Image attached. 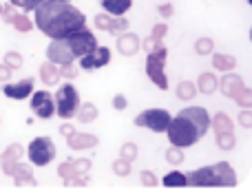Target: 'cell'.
<instances>
[{
	"instance_id": "3",
	"label": "cell",
	"mask_w": 252,
	"mask_h": 190,
	"mask_svg": "<svg viewBox=\"0 0 252 190\" xmlns=\"http://www.w3.org/2000/svg\"><path fill=\"white\" fill-rule=\"evenodd\" d=\"M237 184H239V177L228 161L201 166L186 177V186L192 188H235Z\"/></svg>"
},
{
	"instance_id": "35",
	"label": "cell",
	"mask_w": 252,
	"mask_h": 190,
	"mask_svg": "<svg viewBox=\"0 0 252 190\" xmlns=\"http://www.w3.org/2000/svg\"><path fill=\"white\" fill-rule=\"evenodd\" d=\"M113 173L118 175V177H128L130 175V161H126V159H122V157H118V159L113 161Z\"/></svg>"
},
{
	"instance_id": "47",
	"label": "cell",
	"mask_w": 252,
	"mask_h": 190,
	"mask_svg": "<svg viewBox=\"0 0 252 190\" xmlns=\"http://www.w3.org/2000/svg\"><path fill=\"white\" fill-rule=\"evenodd\" d=\"M157 11H159L161 18H170L175 13V7L170 2H166V4H159V7H157Z\"/></svg>"
},
{
	"instance_id": "14",
	"label": "cell",
	"mask_w": 252,
	"mask_h": 190,
	"mask_svg": "<svg viewBox=\"0 0 252 190\" xmlns=\"http://www.w3.org/2000/svg\"><path fill=\"white\" fill-rule=\"evenodd\" d=\"M2 93L7 95L9 99H27L31 93H33V78H25L20 82H4L2 84Z\"/></svg>"
},
{
	"instance_id": "32",
	"label": "cell",
	"mask_w": 252,
	"mask_h": 190,
	"mask_svg": "<svg viewBox=\"0 0 252 190\" xmlns=\"http://www.w3.org/2000/svg\"><path fill=\"white\" fill-rule=\"evenodd\" d=\"M164 159L168 161L170 166H179L184 164V148H177V146H170L168 151L164 153Z\"/></svg>"
},
{
	"instance_id": "49",
	"label": "cell",
	"mask_w": 252,
	"mask_h": 190,
	"mask_svg": "<svg viewBox=\"0 0 252 190\" xmlns=\"http://www.w3.org/2000/svg\"><path fill=\"white\" fill-rule=\"evenodd\" d=\"M66 2H71V0H66Z\"/></svg>"
},
{
	"instance_id": "7",
	"label": "cell",
	"mask_w": 252,
	"mask_h": 190,
	"mask_svg": "<svg viewBox=\"0 0 252 190\" xmlns=\"http://www.w3.org/2000/svg\"><path fill=\"white\" fill-rule=\"evenodd\" d=\"M64 40H66V44H69V49H71V53H73L75 60H80L82 56L91 53L93 49L100 44V42H97V38H95V33H93L91 29H87V27L73 31V33L66 35Z\"/></svg>"
},
{
	"instance_id": "21",
	"label": "cell",
	"mask_w": 252,
	"mask_h": 190,
	"mask_svg": "<svg viewBox=\"0 0 252 190\" xmlns=\"http://www.w3.org/2000/svg\"><path fill=\"white\" fill-rule=\"evenodd\" d=\"M100 4L111 16H126V11L133 7V0H100Z\"/></svg>"
},
{
	"instance_id": "43",
	"label": "cell",
	"mask_w": 252,
	"mask_h": 190,
	"mask_svg": "<svg viewBox=\"0 0 252 190\" xmlns=\"http://www.w3.org/2000/svg\"><path fill=\"white\" fill-rule=\"evenodd\" d=\"M159 44H164V40H155V38H153V35H148V38L142 42V49L148 53V51H153V49H157V47H159Z\"/></svg>"
},
{
	"instance_id": "12",
	"label": "cell",
	"mask_w": 252,
	"mask_h": 190,
	"mask_svg": "<svg viewBox=\"0 0 252 190\" xmlns=\"http://www.w3.org/2000/svg\"><path fill=\"white\" fill-rule=\"evenodd\" d=\"M58 177H60L62 182H64V186H69V188L89 186V175H78V170H75V166H73V159H66L58 166Z\"/></svg>"
},
{
	"instance_id": "33",
	"label": "cell",
	"mask_w": 252,
	"mask_h": 190,
	"mask_svg": "<svg viewBox=\"0 0 252 190\" xmlns=\"http://www.w3.org/2000/svg\"><path fill=\"white\" fill-rule=\"evenodd\" d=\"M2 62L9 66V69L16 71V69H20V66L25 64V58H22L18 51H7L4 53V58H2Z\"/></svg>"
},
{
	"instance_id": "41",
	"label": "cell",
	"mask_w": 252,
	"mask_h": 190,
	"mask_svg": "<svg viewBox=\"0 0 252 190\" xmlns=\"http://www.w3.org/2000/svg\"><path fill=\"white\" fill-rule=\"evenodd\" d=\"M237 122L244 128H252V108H241V113L237 115Z\"/></svg>"
},
{
	"instance_id": "42",
	"label": "cell",
	"mask_w": 252,
	"mask_h": 190,
	"mask_svg": "<svg viewBox=\"0 0 252 190\" xmlns=\"http://www.w3.org/2000/svg\"><path fill=\"white\" fill-rule=\"evenodd\" d=\"M168 33V27H166V22H157L155 27H153V38L155 40H164V35Z\"/></svg>"
},
{
	"instance_id": "40",
	"label": "cell",
	"mask_w": 252,
	"mask_h": 190,
	"mask_svg": "<svg viewBox=\"0 0 252 190\" xmlns=\"http://www.w3.org/2000/svg\"><path fill=\"white\" fill-rule=\"evenodd\" d=\"M73 166H75V170H78V175H89V170L93 168V164H91V159H89V157L73 159Z\"/></svg>"
},
{
	"instance_id": "10",
	"label": "cell",
	"mask_w": 252,
	"mask_h": 190,
	"mask_svg": "<svg viewBox=\"0 0 252 190\" xmlns=\"http://www.w3.org/2000/svg\"><path fill=\"white\" fill-rule=\"evenodd\" d=\"M106 64H111V49L100 47V44H97L91 53H87V56L80 58V69L82 71H97Z\"/></svg>"
},
{
	"instance_id": "36",
	"label": "cell",
	"mask_w": 252,
	"mask_h": 190,
	"mask_svg": "<svg viewBox=\"0 0 252 190\" xmlns=\"http://www.w3.org/2000/svg\"><path fill=\"white\" fill-rule=\"evenodd\" d=\"M111 20H113V16L106 13V11H102V13H97V16L93 18V25H95V29H100V31H109Z\"/></svg>"
},
{
	"instance_id": "5",
	"label": "cell",
	"mask_w": 252,
	"mask_h": 190,
	"mask_svg": "<svg viewBox=\"0 0 252 190\" xmlns=\"http://www.w3.org/2000/svg\"><path fill=\"white\" fill-rule=\"evenodd\" d=\"M53 104H56V113L62 120H71L75 117V111L80 106V91L73 87V84H62L58 89V93L53 95Z\"/></svg>"
},
{
	"instance_id": "9",
	"label": "cell",
	"mask_w": 252,
	"mask_h": 190,
	"mask_svg": "<svg viewBox=\"0 0 252 190\" xmlns=\"http://www.w3.org/2000/svg\"><path fill=\"white\" fill-rule=\"evenodd\" d=\"M31 111H33L40 120H51V117L56 115L53 95L49 91H33L31 93Z\"/></svg>"
},
{
	"instance_id": "22",
	"label": "cell",
	"mask_w": 252,
	"mask_h": 190,
	"mask_svg": "<svg viewBox=\"0 0 252 190\" xmlns=\"http://www.w3.org/2000/svg\"><path fill=\"white\" fill-rule=\"evenodd\" d=\"M75 117H78L82 124H91V122H95L97 117H100V111H97V106L93 102H80L78 111H75Z\"/></svg>"
},
{
	"instance_id": "1",
	"label": "cell",
	"mask_w": 252,
	"mask_h": 190,
	"mask_svg": "<svg viewBox=\"0 0 252 190\" xmlns=\"http://www.w3.org/2000/svg\"><path fill=\"white\" fill-rule=\"evenodd\" d=\"M33 11V25L40 29V33H44L51 40L66 38L73 31L87 27V16L66 0H42Z\"/></svg>"
},
{
	"instance_id": "46",
	"label": "cell",
	"mask_w": 252,
	"mask_h": 190,
	"mask_svg": "<svg viewBox=\"0 0 252 190\" xmlns=\"http://www.w3.org/2000/svg\"><path fill=\"white\" fill-rule=\"evenodd\" d=\"M11 75H13V69H9V66L2 62V64H0V82H2V84L9 82V80H11Z\"/></svg>"
},
{
	"instance_id": "44",
	"label": "cell",
	"mask_w": 252,
	"mask_h": 190,
	"mask_svg": "<svg viewBox=\"0 0 252 190\" xmlns=\"http://www.w3.org/2000/svg\"><path fill=\"white\" fill-rule=\"evenodd\" d=\"M13 13H16V9H13V4H4V7H0V18H2L4 22H11Z\"/></svg>"
},
{
	"instance_id": "37",
	"label": "cell",
	"mask_w": 252,
	"mask_h": 190,
	"mask_svg": "<svg viewBox=\"0 0 252 190\" xmlns=\"http://www.w3.org/2000/svg\"><path fill=\"white\" fill-rule=\"evenodd\" d=\"M58 73H60V78H64V80H75L78 78V69H75L73 62H71V64H60L58 66Z\"/></svg>"
},
{
	"instance_id": "4",
	"label": "cell",
	"mask_w": 252,
	"mask_h": 190,
	"mask_svg": "<svg viewBox=\"0 0 252 190\" xmlns=\"http://www.w3.org/2000/svg\"><path fill=\"white\" fill-rule=\"evenodd\" d=\"M166 60H168V49L159 44L157 49L146 53V75L159 91H168V75H166Z\"/></svg>"
},
{
	"instance_id": "2",
	"label": "cell",
	"mask_w": 252,
	"mask_h": 190,
	"mask_svg": "<svg viewBox=\"0 0 252 190\" xmlns=\"http://www.w3.org/2000/svg\"><path fill=\"white\" fill-rule=\"evenodd\" d=\"M210 130V115L204 106H186L170 117L164 133L168 135L170 146L190 148Z\"/></svg>"
},
{
	"instance_id": "20",
	"label": "cell",
	"mask_w": 252,
	"mask_h": 190,
	"mask_svg": "<svg viewBox=\"0 0 252 190\" xmlns=\"http://www.w3.org/2000/svg\"><path fill=\"white\" fill-rule=\"evenodd\" d=\"M210 128L215 130V135L217 133H230V130H235V124H232L230 115L223 111H217L213 117H210Z\"/></svg>"
},
{
	"instance_id": "18",
	"label": "cell",
	"mask_w": 252,
	"mask_h": 190,
	"mask_svg": "<svg viewBox=\"0 0 252 190\" xmlns=\"http://www.w3.org/2000/svg\"><path fill=\"white\" fill-rule=\"evenodd\" d=\"M11 179H13V184H16L18 188H25V186H38V182H35V177H33V166L31 164H25V161H18L16 164V168H13V173H11Z\"/></svg>"
},
{
	"instance_id": "25",
	"label": "cell",
	"mask_w": 252,
	"mask_h": 190,
	"mask_svg": "<svg viewBox=\"0 0 252 190\" xmlns=\"http://www.w3.org/2000/svg\"><path fill=\"white\" fill-rule=\"evenodd\" d=\"M40 78H42V82L47 84V87H56L58 80H60V73H58V66L53 64V62H44L42 66H40Z\"/></svg>"
},
{
	"instance_id": "8",
	"label": "cell",
	"mask_w": 252,
	"mask_h": 190,
	"mask_svg": "<svg viewBox=\"0 0 252 190\" xmlns=\"http://www.w3.org/2000/svg\"><path fill=\"white\" fill-rule=\"evenodd\" d=\"M170 117L173 115H170L166 108H146V111H142L135 117V126L148 128V130H153V133H164Z\"/></svg>"
},
{
	"instance_id": "48",
	"label": "cell",
	"mask_w": 252,
	"mask_h": 190,
	"mask_svg": "<svg viewBox=\"0 0 252 190\" xmlns=\"http://www.w3.org/2000/svg\"><path fill=\"white\" fill-rule=\"evenodd\" d=\"M73 130H75V126H73V124H69V122H64V124L60 126V133L64 135V137H66V135H71Z\"/></svg>"
},
{
	"instance_id": "30",
	"label": "cell",
	"mask_w": 252,
	"mask_h": 190,
	"mask_svg": "<svg viewBox=\"0 0 252 190\" xmlns=\"http://www.w3.org/2000/svg\"><path fill=\"white\" fill-rule=\"evenodd\" d=\"M213 51H215V40L213 38L195 40V53H197V56H210Z\"/></svg>"
},
{
	"instance_id": "6",
	"label": "cell",
	"mask_w": 252,
	"mask_h": 190,
	"mask_svg": "<svg viewBox=\"0 0 252 190\" xmlns=\"http://www.w3.org/2000/svg\"><path fill=\"white\" fill-rule=\"evenodd\" d=\"M27 157H29L31 166H49L56 159V144L51 137H35L31 139V144L27 146Z\"/></svg>"
},
{
	"instance_id": "28",
	"label": "cell",
	"mask_w": 252,
	"mask_h": 190,
	"mask_svg": "<svg viewBox=\"0 0 252 190\" xmlns=\"http://www.w3.org/2000/svg\"><path fill=\"white\" fill-rule=\"evenodd\" d=\"M161 184H164L166 188H184L186 186V175H182L179 170H170L168 175H164Z\"/></svg>"
},
{
	"instance_id": "26",
	"label": "cell",
	"mask_w": 252,
	"mask_h": 190,
	"mask_svg": "<svg viewBox=\"0 0 252 190\" xmlns=\"http://www.w3.org/2000/svg\"><path fill=\"white\" fill-rule=\"evenodd\" d=\"M9 25L16 27V31H20V33H29L31 29H33V20H31L29 16H27L25 11H16L11 18V22Z\"/></svg>"
},
{
	"instance_id": "15",
	"label": "cell",
	"mask_w": 252,
	"mask_h": 190,
	"mask_svg": "<svg viewBox=\"0 0 252 190\" xmlns=\"http://www.w3.org/2000/svg\"><path fill=\"white\" fill-rule=\"evenodd\" d=\"M97 144H100V137L93 133H78V130H73L71 135H66L69 151H89V148H95Z\"/></svg>"
},
{
	"instance_id": "29",
	"label": "cell",
	"mask_w": 252,
	"mask_h": 190,
	"mask_svg": "<svg viewBox=\"0 0 252 190\" xmlns=\"http://www.w3.org/2000/svg\"><path fill=\"white\" fill-rule=\"evenodd\" d=\"M128 29H130L128 18H126V16H113V20H111V27H109V33L120 35V33H124V31H128Z\"/></svg>"
},
{
	"instance_id": "50",
	"label": "cell",
	"mask_w": 252,
	"mask_h": 190,
	"mask_svg": "<svg viewBox=\"0 0 252 190\" xmlns=\"http://www.w3.org/2000/svg\"><path fill=\"white\" fill-rule=\"evenodd\" d=\"M0 7H2V4H0Z\"/></svg>"
},
{
	"instance_id": "39",
	"label": "cell",
	"mask_w": 252,
	"mask_h": 190,
	"mask_svg": "<svg viewBox=\"0 0 252 190\" xmlns=\"http://www.w3.org/2000/svg\"><path fill=\"white\" fill-rule=\"evenodd\" d=\"M139 182H142L146 188H155L157 184H159V179L155 177L153 170H142V173H139Z\"/></svg>"
},
{
	"instance_id": "38",
	"label": "cell",
	"mask_w": 252,
	"mask_h": 190,
	"mask_svg": "<svg viewBox=\"0 0 252 190\" xmlns=\"http://www.w3.org/2000/svg\"><path fill=\"white\" fill-rule=\"evenodd\" d=\"M40 2H42V0H9V4L22 9V11H33V9L38 7Z\"/></svg>"
},
{
	"instance_id": "27",
	"label": "cell",
	"mask_w": 252,
	"mask_h": 190,
	"mask_svg": "<svg viewBox=\"0 0 252 190\" xmlns=\"http://www.w3.org/2000/svg\"><path fill=\"white\" fill-rule=\"evenodd\" d=\"M215 142H217L219 151H223V153L235 151V146H237L235 130H230V133H217V135H215Z\"/></svg>"
},
{
	"instance_id": "11",
	"label": "cell",
	"mask_w": 252,
	"mask_h": 190,
	"mask_svg": "<svg viewBox=\"0 0 252 190\" xmlns=\"http://www.w3.org/2000/svg\"><path fill=\"white\" fill-rule=\"evenodd\" d=\"M47 60L53 62L56 66H60V64H71V62H75V58H73V53H71L66 40L64 38H58V40H51V42H49Z\"/></svg>"
},
{
	"instance_id": "24",
	"label": "cell",
	"mask_w": 252,
	"mask_h": 190,
	"mask_svg": "<svg viewBox=\"0 0 252 190\" xmlns=\"http://www.w3.org/2000/svg\"><path fill=\"white\" fill-rule=\"evenodd\" d=\"M175 95H177V99H182V102L195 99V95H197L195 82H192V80H179L177 87H175Z\"/></svg>"
},
{
	"instance_id": "34",
	"label": "cell",
	"mask_w": 252,
	"mask_h": 190,
	"mask_svg": "<svg viewBox=\"0 0 252 190\" xmlns=\"http://www.w3.org/2000/svg\"><path fill=\"white\" fill-rule=\"evenodd\" d=\"M235 104H239L241 108H252V89L244 87L239 93L235 95V99H232Z\"/></svg>"
},
{
	"instance_id": "31",
	"label": "cell",
	"mask_w": 252,
	"mask_h": 190,
	"mask_svg": "<svg viewBox=\"0 0 252 190\" xmlns=\"http://www.w3.org/2000/svg\"><path fill=\"white\" fill-rule=\"evenodd\" d=\"M137 155H139V148H137V144H133V142H126V144H122V148H120V157L130 161V164L137 159Z\"/></svg>"
},
{
	"instance_id": "19",
	"label": "cell",
	"mask_w": 252,
	"mask_h": 190,
	"mask_svg": "<svg viewBox=\"0 0 252 190\" xmlns=\"http://www.w3.org/2000/svg\"><path fill=\"white\" fill-rule=\"evenodd\" d=\"M217 84H219V78L213 73V71H204V73H199V78H197L195 87L199 93L204 95H213L217 91Z\"/></svg>"
},
{
	"instance_id": "23",
	"label": "cell",
	"mask_w": 252,
	"mask_h": 190,
	"mask_svg": "<svg viewBox=\"0 0 252 190\" xmlns=\"http://www.w3.org/2000/svg\"><path fill=\"white\" fill-rule=\"evenodd\" d=\"M213 56V66L221 73H228V71H235L237 66V58L235 56H228V53H210Z\"/></svg>"
},
{
	"instance_id": "45",
	"label": "cell",
	"mask_w": 252,
	"mask_h": 190,
	"mask_svg": "<svg viewBox=\"0 0 252 190\" xmlns=\"http://www.w3.org/2000/svg\"><path fill=\"white\" fill-rule=\"evenodd\" d=\"M126 106H128V99H126V95L118 93V95L113 97V108H115V111H124Z\"/></svg>"
},
{
	"instance_id": "17",
	"label": "cell",
	"mask_w": 252,
	"mask_h": 190,
	"mask_svg": "<svg viewBox=\"0 0 252 190\" xmlns=\"http://www.w3.org/2000/svg\"><path fill=\"white\" fill-rule=\"evenodd\" d=\"M246 84H244V78L241 75H237V73H232V71H228V73H223V78L219 80V84H217V89L221 91L223 95H226L228 99H235V95L244 89Z\"/></svg>"
},
{
	"instance_id": "16",
	"label": "cell",
	"mask_w": 252,
	"mask_h": 190,
	"mask_svg": "<svg viewBox=\"0 0 252 190\" xmlns=\"http://www.w3.org/2000/svg\"><path fill=\"white\" fill-rule=\"evenodd\" d=\"M115 47H118L120 56L133 58L135 53L142 49V40H139V35L133 33V31H124V33L118 35V42H115Z\"/></svg>"
},
{
	"instance_id": "13",
	"label": "cell",
	"mask_w": 252,
	"mask_h": 190,
	"mask_svg": "<svg viewBox=\"0 0 252 190\" xmlns=\"http://www.w3.org/2000/svg\"><path fill=\"white\" fill-rule=\"evenodd\" d=\"M22 155H25V148H22V144H18V142L9 144V146L4 148V153L0 155V170H2L7 177H11L13 168H16V164L22 159Z\"/></svg>"
}]
</instances>
